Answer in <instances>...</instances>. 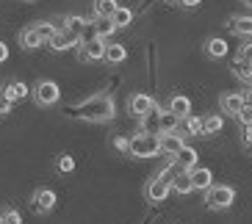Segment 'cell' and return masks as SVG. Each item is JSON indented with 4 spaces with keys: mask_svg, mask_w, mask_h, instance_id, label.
I'll return each instance as SVG.
<instances>
[{
    "mask_svg": "<svg viewBox=\"0 0 252 224\" xmlns=\"http://www.w3.org/2000/svg\"><path fill=\"white\" fill-rule=\"evenodd\" d=\"M67 116L78 122H92V125H103V122H111L117 116V103H114L111 94H105V91H97L92 97L81 100V103H75L67 108Z\"/></svg>",
    "mask_w": 252,
    "mask_h": 224,
    "instance_id": "cell-1",
    "label": "cell"
},
{
    "mask_svg": "<svg viewBox=\"0 0 252 224\" xmlns=\"http://www.w3.org/2000/svg\"><path fill=\"white\" fill-rule=\"evenodd\" d=\"M127 155H130V158H139V161L161 155V136H156V133H141V130H139L136 136H130V149H127Z\"/></svg>",
    "mask_w": 252,
    "mask_h": 224,
    "instance_id": "cell-2",
    "label": "cell"
},
{
    "mask_svg": "<svg viewBox=\"0 0 252 224\" xmlns=\"http://www.w3.org/2000/svg\"><path fill=\"white\" fill-rule=\"evenodd\" d=\"M236 202V188L233 186H211L205 191V208L208 210H230Z\"/></svg>",
    "mask_w": 252,
    "mask_h": 224,
    "instance_id": "cell-3",
    "label": "cell"
},
{
    "mask_svg": "<svg viewBox=\"0 0 252 224\" xmlns=\"http://www.w3.org/2000/svg\"><path fill=\"white\" fill-rule=\"evenodd\" d=\"M31 97H33V103L39 105V108H50V105H56L61 100V89L56 81H39L33 89H31Z\"/></svg>",
    "mask_w": 252,
    "mask_h": 224,
    "instance_id": "cell-4",
    "label": "cell"
},
{
    "mask_svg": "<svg viewBox=\"0 0 252 224\" xmlns=\"http://www.w3.org/2000/svg\"><path fill=\"white\" fill-rule=\"evenodd\" d=\"M78 58L83 64H94V61H105V39H81L78 45Z\"/></svg>",
    "mask_w": 252,
    "mask_h": 224,
    "instance_id": "cell-5",
    "label": "cell"
},
{
    "mask_svg": "<svg viewBox=\"0 0 252 224\" xmlns=\"http://www.w3.org/2000/svg\"><path fill=\"white\" fill-rule=\"evenodd\" d=\"M169 194H172V183L169 180H163V177H158V174H153V177L147 180V186H144V199L153 202V205L166 202Z\"/></svg>",
    "mask_w": 252,
    "mask_h": 224,
    "instance_id": "cell-6",
    "label": "cell"
},
{
    "mask_svg": "<svg viewBox=\"0 0 252 224\" xmlns=\"http://www.w3.org/2000/svg\"><path fill=\"white\" fill-rule=\"evenodd\" d=\"M56 202H59V196H56L53 188H36L33 196H31V208L36 210L39 216H47V213H53Z\"/></svg>",
    "mask_w": 252,
    "mask_h": 224,
    "instance_id": "cell-7",
    "label": "cell"
},
{
    "mask_svg": "<svg viewBox=\"0 0 252 224\" xmlns=\"http://www.w3.org/2000/svg\"><path fill=\"white\" fill-rule=\"evenodd\" d=\"M156 100L150 97V94H144V91H136V94H130L127 97V113L130 116H136V119H141V116H147L153 108H156Z\"/></svg>",
    "mask_w": 252,
    "mask_h": 224,
    "instance_id": "cell-8",
    "label": "cell"
},
{
    "mask_svg": "<svg viewBox=\"0 0 252 224\" xmlns=\"http://www.w3.org/2000/svg\"><path fill=\"white\" fill-rule=\"evenodd\" d=\"M78 45H81V36L78 33H72V30L67 28H59L56 30V36L47 42V47L56 53H64V50H78Z\"/></svg>",
    "mask_w": 252,
    "mask_h": 224,
    "instance_id": "cell-9",
    "label": "cell"
},
{
    "mask_svg": "<svg viewBox=\"0 0 252 224\" xmlns=\"http://www.w3.org/2000/svg\"><path fill=\"white\" fill-rule=\"evenodd\" d=\"M183 147H186V139L178 133V130H175V133H161V155L175 158Z\"/></svg>",
    "mask_w": 252,
    "mask_h": 224,
    "instance_id": "cell-10",
    "label": "cell"
},
{
    "mask_svg": "<svg viewBox=\"0 0 252 224\" xmlns=\"http://www.w3.org/2000/svg\"><path fill=\"white\" fill-rule=\"evenodd\" d=\"M219 108H222V113H227V116H238V111L244 108L241 91H224L222 97H219Z\"/></svg>",
    "mask_w": 252,
    "mask_h": 224,
    "instance_id": "cell-11",
    "label": "cell"
},
{
    "mask_svg": "<svg viewBox=\"0 0 252 224\" xmlns=\"http://www.w3.org/2000/svg\"><path fill=\"white\" fill-rule=\"evenodd\" d=\"M45 36L36 30V25H28L25 30H20V47L25 50H39V47H45Z\"/></svg>",
    "mask_w": 252,
    "mask_h": 224,
    "instance_id": "cell-12",
    "label": "cell"
},
{
    "mask_svg": "<svg viewBox=\"0 0 252 224\" xmlns=\"http://www.w3.org/2000/svg\"><path fill=\"white\" fill-rule=\"evenodd\" d=\"M191 186L194 191H208V188L214 186V172L208 169V166H197V169H191Z\"/></svg>",
    "mask_w": 252,
    "mask_h": 224,
    "instance_id": "cell-13",
    "label": "cell"
},
{
    "mask_svg": "<svg viewBox=\"0 0 252 224\" xmlns=\"http://www.w3.org/2000/svg\"><path fill=\"white\" fill-rule=\"evenodd\" d=\"M197 158H200L197 155V149L186 144L178 155H175V166H178L180 172H191V169H197Z\"/></svg>",
    "mask_w": 252,
    "mask_h": 224,
    "instance_id": "cell-14",
    "label": "cell"
},
{
    "mask_svg": "<svg viewBox=\"0 0 252 224\" xmlns=\"http://www.w3.org/2000/svg\"><path fill=\"white\" fill-rule=\"evenodd\" d=\"M0 94H3L6 100H11V103H20V100H25L31 94V89L25 86L23 81H8L6 86L0 89Z\"/></svg>",
    "mask_w": 252,
    "mask_h": 224,
    "instance_id": "cell-15",
    "label": "cell"
},
{
    "mask_svg": "<svg viewBox=\"0 0 252 224\" xmlns=\"http://www.w3.org/2000/svg\"><path fill=\"white\" fill-rule=\"evenodd\" d=\"M227 28L236 36H252V17L250 14H236L227 20Z\"/></svg>",
    "mask_w": 252,
    "mask_h": 224,
    "instance_id": "cell-16",
    "label": "cell"
},
{
    "mask_svg": "<svg viewBox=\"0 0 252 224\" xmlns=\"http://www.w3.org/2000/svg\"><path fill=\"white\" fill-rule=\"evenodd\" d=\"M166 108H169L175 116H180V119H186L189 113H191V100L186 97V94H172L169 103H166Z\"/></svg>",
    "mask_w": 252,
    "mask_h": 224,
    "instance_id": "cell-17",
    "label": "cell"
},
{
    "mask_svg": "<svg viewBox=\"0 0 252 224\" xmlns=\"http://www.w3.org/2000/svg\"><path fill=\"white\" fill-rule=\"evenodd\" d=\"M178 133L183 136H194V139H200L202 136V119L200 116H194V113H189L186 119H180V127H178Z\"/></svg>",
    "mask_w": 252,
    "mask_h": 224,
    "instance_id": "cell-18",
    "label": "cell"
},
{
    "mask_svg": "<svg viewBox=\"0 0 252 224\" xmlns=\"http://www.w3.org/2000/svg\"><path fill=\"white\" fill-rule=\"evenodd\" d=\"M180 127V116L169 111V108H161V116H158V136L161 133H175Z\"/></svg>",
    "mask_w": 252,
    "mask_h": 224,
    "instance_id": "cell-19",
    "label": "cell"
},
{
    "mask_svg": "<svg viewBox=\"0 0 252 224\" xmlns=\"http://www.w3.org/2000/svg\"><path fill=\"white\" fill-rule=\"evenodd\" d=\"M205 56L208 58H214V61L224 58V56H227V42H224L222 36H211L205 42Z\"/></svg>",
    "mask_w": 252,
    "mask_h": 224,
    "instance_id": "cell-20",
    "label": "cell"
},
{
    "mask_svg": "<svg viewBox=\"0 0 252 224\" xmlns=\"http://www.w3.org/2000/svg\"><path fill=\"white\" fill-rule=\"evenodd\" d=\"M61 23H64L61 28H67V30H72V33H78V36H83L86 28L92 25V20H86V17H81V14H67Z\"/></svg>",
    "mask_w": 252,
    "mask_h": 224,
    "instance_id": "cell-21",
    "label": "cell"
},
{
    "mask_svg": "<svg viewBox=\"0 0 252 224\" xmlns=\"http://www.w3.org/2000/svg\"><path fill=\"white\" fill-rule=\"evenodd\" d=\"M172 191H175V194H180V196L191 194V191H194L191 174H189V172H178V174H175V177H172Z\"/></svg>",
    "mask_w": 252,
    "mask_h": 224,
    "instance_id": "cell-22",
    "label": "cell"
},
{
    "mask_svg": "<svg viewBox=\"0 0 252 224\" xmlns=\"http://www.w3.org/2000/svg\"><path fill=\"white\" fill-rule=\"evenodd\" d=\"M117 8H119L117 0H94V17L97 20H111Z\"/></svg>",
    "mask_w": 252,
    "mask_h": 224,
    "instance_id": "cell-23",
    "label": "cell"
},
{
    "mask_svg": "<svg viewBox=\"0 0 252 224\" xmlns=\"http://www.w3.org/2000/svg\"><path fill=\"white\" fill-rule=\"evenodd\" d=\"M222 127H224V119L219 116V113H211V116H205V119H202V139H208V136H216Z\"/></svg>",
    "mask_w": 252,
    "mask_h": 224,
    "instance_id": "cell-24",
    "label": "cell"
},
{
    "mask_svg": "<svg viewBox=\"0 0 252 224\" xmlns=\"http://www.w3.org/2000/svg\"><path fill=\"white\" fill-rule=\"evenodd\" d=\"M158 116H161V105H156L147 116H141V133H156L158 136Z\"/></svg>",
    "mask_w": 252,
    "mask_h": 224,
    "instance_id": "cell-25",
    "label": "cell"
},
{
    "mask_svg": "<svg viewBox=\"0 0 252 224\" xmlns=\"http://www.w3.org/2000/svg\"><path fill=\"white\" fill-rule=\"evenodd\" d=\"M127 58V50H125V45H105V61L108 64H122V61Z\"/></svg>",
    "mask_w": 252,
    "mask_h": 224,
    "instance_id": "cell-26",
    "label": "cell"
},
{
    "mask_svg": "<svg viewBox=\"0 0 252 224\" xmlns=\"http://www.w3.org/2000/svg\"><path fill=\"white\" fill-rule=\"evenodd\" d=\"M233 75H236L238 81L250 83V81H252V61H241V58H236V61H233Z\"/></svg>",
    "mask_w": 252,
    "mask_h": 224,
    "instance_id": "cell-27",
    "label": "cell"
},
{
    "mask_svg": "<svg viewBox=\"0 0 252 224\" xmlns=\"http://www.w3.org/2000/svg\"><path fill=\"white\" fill-rule=\"evenodd\" d=\"M111 23L117 25V28H127V25L133 23V11H130V8H125V6H119L117 11H114Z\"/></svg>",
    "mask_w": 252,
    "mask_h": 224,
    "instance_id": "cell-28",
    "label": "cell"
},
{
    "mask_svg": "<svg viewBox=\"0 0 252 224\" xmlns=\"http://www.w3.org/2000/svg\"><path fill=\"white\" fill-rule=\"evenodd\" d=\"M56 169H59L61 174H69V172H75V158L69 155V152H61V155L56 158Z\"/></svg>",
    "mask_w": 252,
    "mask_h": 224,
    "instance_id": "cell-29",
    "label": "cell"
},
{
    "mask_svg": "<svg viewBox=\"0 0 252 224\" xmlns=\"http://www.w3.org/2000/svg\"><path fill=\"white\" fill-rule=\"evenodd\" d=\"M36 25V30L45 36V42H50L53 36H56V30H59V25H53V23H33Z\"/></svg>",
    "mask_w": 252,
    "mask_h": 224,
    "instance_id": "cell-30",
    "label": "cell"
},
{
    "mask_svg": "<svg viewBox=\"0 0 252 224\" xmlns=\"http://www.w3.org/2000/svg\"><path fill=\"white\" fill-rule=\"evenodd\" d=\"M111 147L117 149V152H125V155H127V149H130V136H114Z\"/></svg>",
    "mask_w": 252,
    "mask_h": 224,
    "instance_id": "cell-31",
    "label": "cell"
},
{
    "mask_svg": "<svg viewBox=\"0 0 252 224\" xmlns=\"http://www.w3.org/2000/svg\"><path fill=\"white\" fill-rule=\"evenodd\" d=\"M0 216H3V222H6V224H23V216H20V210H14V208L3 210Z\"/></svg>",
    "mask_w": 252,
    "mask_h": 224,
    "instance_id": "cell-32",
    "label": "cell"
},
{
    "mask_svg": "<svg viewBox=\"0 0 252 224\" xmlns=\"http://www.w3.org/2000/svg\"><path fill=\"white\" fill-rule=\"evenodd\" d=\"M236 119L241 122V125H252V108H250V105H244V108L238 111V116H236Z\"/></svg>",
    "mask_w": 252,
    "mask_h": 224,
    "instance_id": "cell-33",
    "label": "cell"
},
{
    "mask_svg": "<svg viewBox=\"0 0 252 224\" xmlns=\"http://www.w3.org/2000/svg\"><path fill=\"white\" fill-rule=\"evenodd\" d=\"M236 58H241V61H252V42H247V45L238 47V56H236Z\"/></svg>",
    "mask_w": 252,
    "mask_h": 224,
    "instance_id": "cell-34",
    "label": "cell"
},
{
    "mask_svg": "<svg viewBox=\"0 0 252 224\" xmlns=\"http://www.w3.org/2000/svg\"><path fill=\"white\" fill-rule=\"evenodd\" d=\"M241 141H244V147L252 144V125H241Z\"/></svg>",
    "mask_w": 252,
    "mask_h": 224,
    "instance_id": "cell-35",
    "label": "cell"
},
{
    "mask_svg": "<svg viewBox=\"0 0 252 224\" xmlns=\"http://www.w3.org/2000/svg\"><path fill=\"white\" fill-rule=\"evenodd\" d=\"M11 105H14V103H11V100H6V97H3V94H0V116H6V113L11 111Z\"/></svg>",
    "mask_w": 252,
    "mask_h": 224,
    "instance_id": "cell-36",
    "label": "cell"
},
{
    "mask_svg": "<svg viewBox=\"0 0 252 224\" xmlns=\"http://www.w3.org/2000/svg\"><path fill=\"white\" fill-rule=\"evenodd\" d=\"M241 97H244V105H250V108H252V86H247V89L241 91Z\"/></svg>",
    "mask_w": 252,
    "mask_h": 224,
    "instance_id": "cell-37",
    "label": "cell"
},
{
    "mask_svg": "<svg viewBox=\"0 0 252 224\" xmlns=\"http://www.w3.org/2000/svg\"><path fill=\"white\" fill-rule=\"evenodd\" d=\"M200 3H202V0H180L178 6H183V8H197Z\"/></svg>",
    "mask_w": 252,
    "mask_h": 224,
    "instance_id": "cell-38",
    "label": "cell"
},
{
    "mask_svg": "<svg viewBox=\"0 0 252 224\" xmlns=\"http://www.w3.org/2000/svg\"><path fill=\"white\" fill-rule=\"evenodd\" d=\"M3 61H8V47L0 42V64H3Z\"/></svg>",
    "mask_w": 252,
    "mask_h": 224,
    "instance_id": "cell-39",
    "label": "cell"
},
{
    "mask_svg": "<svg viewBox=\"0 0 252 224\" xmlns=\"http://www.w3.org/2000/svg\"><path fill=\"white\" fill-rule=\"evenodd\" d=\"M244 3H247V6H250V8H252V0H244Z\"/></svg>",
    "mask_w": 252,
    "mask_h": 224,
    "instance_id": "cell-40",
    "label": "cell"
},
{
    "mask_svg": "<svg viewBox=\"0 0 252 224\" xmlns=\"http://www.w3.org/2000/svg\"><path fill=\"white\" fill-rule=\"evenodd\" d=\"M166 3H180V0H166Z\"/></svg>",
    "mask_w": 252,
    "mask_h": 224,
    "instance_id": "cell-41",
    "label": "cell"
},
{
    "mask_svg": "<svg viewBox=\"0 0 252 224\" xmlns=\"http://www.w3.org/2000/svg\"><path fill=\"white\" fill-rule=\"evenodd\" d=\"M23 3H33V0H23Z\"/></svg>",
    "mask_w": 252,
    "mask_h": 224,
    "instance_id": "cell-42",
    "label": "cell"
},
{
    "mask_svg": "<svg viewBox=\"0 0 252 224\" xmlns=\"http://www.w3.org/2000/svg\"><path fill=\"white\" fill-rule=\"evenodd\" d=\"M0 224H6V222H3V216H0Z\"/></svg>",
    "mask_w": 252,
    "mask_h": 224,
    "instance_id": "cell-43",
    "label": "cell"
},
{
    "mask_svg": "<svg viewBox=\"0 0 252 224\" xmlns=\"http://www.w3.org/2000/svg\"><path fill=\"white\" fill-rule=\"evenodd\" d=\"M247 149H250V152H252V144H250V147H247Z\"/></svg>",
    "mask_w": 252,
    "mask_h": 224,
    "instance_id": "cell-44",
    "label": "cell"
}]
</instances>
